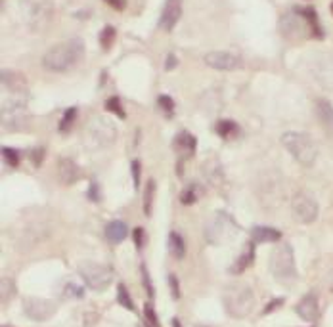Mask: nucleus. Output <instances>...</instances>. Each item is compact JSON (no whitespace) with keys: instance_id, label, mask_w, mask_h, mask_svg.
Listing matches in <instances>:
<instances>
[{"instance_id":"16","label":"nucleus","mask_w":333,"mask_h":327,"mask_svg":"<svg viewBox=\"0 0 333 327\" xmlns=\"http://www.w3.org/2000/svg\"><path fill=\"white\" fill-rule=\"evenodd\" d=\"M2 88L4 92H12V94H23L27 90V79L23 77L17 71L4 69L2 71Z\"/></svg>"},{"instance_id":"31","label":"nucleus","mask_w":333,"mask_h":327,"mask_svg":"<svg viewBox=\"0 0 333 327\" xmlns=\"http://www.w3.org/2000/svg\"><path fill=\"white\" fill-rule=\"evenodd\" d=\"M15 295V285L12 279L8 278H2V287H0V299H2V302L6 304L8 300L12 299Z\"/></svg>"},{"instance_id":"47","label":"nucleus","mask_w":333,"mask_h":327,"mask_svg":"<svg viewBox=\"0 0 333 327\" xmlns=\"http://www.w3.org/2000/svg\"><path fill=\"white\" fill-rule=\"evenodd\" d=\"M4 327H6V325H4Z\"/></svg>"},{"instance_id":"17","label":"nucleus","mask_w":333,"mask_h":327,"mask_svg":"<svg viewBox=\"0 0 333 327\" xmlns=\"http://www.w3.org/2000/svg\"><path fill=\"white\" fill-rule=\"evenodd\" d=\"M316 115H318L324 130L333 136V105L327 100H324V98L316 100Z\"/></svg>"},{"instance_id":"24","label":"nucleus","mask_w":333,"mask_h":327,"mask_svg":"<svg viewBox=\"0 0 333 327\" xmlns=\"http://www.w3.org/2000/svg\"><path fill=\"white\" fill-rule=\"evenodd\" d=\"M299 14H301V17H303V20L306 21V23H308V27L312 29V33L316 36H322L324 35V33H322V29H320V23H318V15H316V10H314V8H303V10H301V12H299Z\"/></svg>"},{"instance_id":"4","label":"nucleus","mask_w":333,"mask_h":327,"mask_svg":"<svg viewBox=\"0 0 333 327\" xmlns=\"http://www.w3.org/2000/svg\"><path fill=\"white\" fill-rule=\"evenodd\" d=\"M282 144L303 167H312L318 157V147L306 132H285L282 136Z\"/></svg>"},{"instance_id":"14","label":"nucleus","mask_w":333,"mask_h":327,"mask_svg":"<svg viewBox=\"0 0 333 327\" xmlns=\"http://www.w3.org/2000/svg\"><path fill=\"white\" fill-rule=\"evenodd\" d=\"M174 146V151L178 153V157L184 163V159H190L192 155L195 153V147H197V140L194 138V134H190L188 130H180V132L176 134V138L173 142Z\"/></svg>"},{"instance_id":"41","label":"nucleus","mask_w":333,"mask_h":327,"mask_svg":"<svg viewBox=\"0 0 333 327\" xmlns=\"http://www.w3.org/2000/svg\"><path fill=\"white\" fill-rule=\"evenodd\" d=\"M44 155H46L44 147H35V149L31 151V159H33V163H35V167H39V165H41L42 159H44Z\"/></svg>"},{"instance_id":"10","label":"nucleus","mask_w":333,"mask_h":327,"mask_svg":"<svg viewBox=\"0 0 333 327\" xmlns=\"http://www.w3.org/2000/svg\"><path fill=\"white\" fill-rule=\"evenodd\" d=\"M86 136L92 140L94 146L105 147V146H111V144L115 142L117 132H115V126L111 125V123H107L104 119H96V121H92L90 125H88V128H86Z\"/></svg>"},{"instance_id":"1","label":"nucleus","mask_w":333,"mask_h":327,"mask_svg":"<svg viewBox=\"0 0 333 327\" xmlns=\"http://www.w3.org/2000/svg\"><path fill=\"white\" fill-rule=\"evenodd\" d=\"M84 56V44L81 39H71L55 44L42 56V67L52 73H65L73 69Z\"/></svg>"},{"instance_id":"8","label":"nucleus","mask_w":333,"mask_h":327,"mask_svg":"<svg viewBox=\"0 0 333 327\" xmlns=\"http://www.w3.org/2000/svg\"><path fill=\"white\" fill-rule=\"evenodd\" d=\"M318 203L310 194L299 191L295 194L291 201V213L295 216V220L301 224H312L318 218Z\"/></svg>"},{"instance_id":"45","label":"nucleus","mask_w":333,"mask_h":327,"mask_svg":"<svg viewBox=\"0 0 333 327\" xmlns=\"http://www.w3.org/2000/svg\"><path fill=\"white\" fill-rule=\"evenodd\" d=\"M173 327H182L180 321H178V318H173Z\"/></svg>"},{"instance_id":"32","label":"nucleus","mask_w":333,"mask_h":327,"mask_svg":"<svg viewBox=\"0 0 333 327\" xmlns=\"http://www.w3.org/2000/svg\"><path fill=\"white\" fill-rule=\"evenodd\" d=\"M157 104H159V107L163 109V113H165L166 119H173L174 115V102L171 96H166V94H161L159 98H157Z\"/></svg>"},{"instance_id":"13","label":"nucleus","mask_w":333,"mask_h":327,"mask_svg":"<svg viewBox=\"0 0 333 327\" xmlns=\"http://www.w3.org/2000/svg\"><path fill=\"white\" fill-rule=\"evenodd\" d=\"M180 15H182V0H166L159 20V27L163 31H173L174 25L180 20Z\"/></svg>"},{"instance_id":"9","label":"nucleus","mask_w":333,"mask_h":327,"mask_svg":"<svg viewBox=\"0 0 333 327\" xmlns=\"http://www.w3.org/2000/svg\"><path fill=\"white\" fill-rule=\"evenodd\" d=\"M23 312L33 321H46L58 312V304L54 300L39 299V297H27L23 300Z\"/></svg>"},{"instance_id":"2","label":"nucleus","mask_w":333,"mask_h":327,"mask_svg":"<svg viewBox=\"0 0 333 327\" xmlns=\"http://www.w3.org/2000/svg\"><path fill=\"white\" fill-rule=\"evenodd\" d=\"M270 274L274 276L278 283L282 285H291L297 279V266H295V255H293L291 243H280L272 251L270 260H268Z\"/></svg>"},{"instance_id":"33","label":"nucleus","mask_w":333,"mask_h":327,"mask_svg":"<svg viewBox=\"0 0 333 327\" xmlns=\"http://www.w3.org/2000/svg\"><path fill=\"white\" fill-rule=\"evenodd\" d=\"M75 117H77V107H69V109H65L62 123H60V130H62V132H67V130L71 128V125L75 123Z\"/></svg>"},{"instance_id":"25","label":"nucleus","mask_w":333,"mask_h":327,"mask_svg":"<svg viewBox=\"0 0 333 327\" xmlns=\"http://www.w3.org/2000/svg\"><path fill=\"white\" fill-rule=\"evenodd\" d=\"M84 287L75 283L73 279H65V283L62 287V299H83Z\"/></svg>"},{"instance_id":"39","label":"nucleus","mask_w":333,"mask_h":327,"mask_svg":"<svg viewBox=\"0 0 333 327\" xmlns=\"http://www.w3.org/2000/svg\"><path fill=\"white\" fill-rule=\"evenodd\" d=\"M169 285H171V295H173V299L174 300L180 299V287H178V279H176L174 274L169 276Z\"/></svg>"},{"instance_id":"11","label":"nucleus","mask_w":333,"mask_h":327,"mask_svg":"<svg viewBox=\"0 0 333 327\" xmlns=\"http://www.w3.org/2000/svg\"><path fill=\"white\" fill-rule=\"evenodd\" d=\"M205 63L218 71H236L243 65L242 57L232 52H209L205 56Z\"/></svg>"},{"instance_id":"3","label":"nucleus","mask_w":333,"mask_h":327,"mask_svg":"<svg viewBox=\"0 0 333 327\" xmlns=\"http://www.w3.org/2000/svg\"><path fill=\"white\" fill-rule=\"evenodd\" d=\"M222 302H224L226 312L232 318L242 320V318H247L253 312V308H255V295H253L249 285L230 283V285H226L224 293H222Z\"/></svg>"},{"instance_id":"35","label":"nucleus","mask_w":333,"mask_h":327,"mask_svg":"<svg viewBox=\"0 0 333 327\" xmlns=\"http://www.w3.org/2000/svg\"><path fill=\"white\" fill-rule=\"evenodd\" d=\"M140 272H142V283H144V289H146V293L150 295V299H153V297H155V289H153V283H152V279H150V274H147L146 264H140Z\"/></svg>"},{"instance_id":"28","label":"nucleus","mask_w":333,"mask_h":327,"mask_svg":"<svg viewBox=\"0 0 333 327\" xmlns=\"http://www.w3.org/2000/svg\"><path fill=\"white\" fill-rule=\"evenodd\" d=\"M155 180L150 178L147 180V186H146V191H144V215L150 216L152 215V203H153V197H155Z\"/></svg>"},{"instance_id":"18","label":"nucleus","mask_w":333,"mask_h":327,"mask_svg":"<svg viewBox=\"0 0 333 327\" xmlns=\"http://www.w3.org/2000/svg\"><path fill=\"white\" fill-rule=\"evenodd\" d=\"M280 239H282V232L268 228V226H255L251 230L253 243H272V241H280Z\"/></svg>"},{"instance_id":"37","label":"nucleus","mask_w":333,"mask_h":327,"mask_svg":"<svg viewBox=\"0 0 333 327\" xmlns=\"http://www.w3.org/2000/svg\"><path fill=\"white\" fill-rule=\"evenodd\" d=\"M131 172H132V182H134V188H140V176H142V165L138 159H134L131 163Z\"/></svg>"},{"instance_id":"36","label":"nucleus","mask_w":333,"mask_h":327,"mask_svg":"<svg viewBox=\"0 0 333 327\" xmlns=\"http://www.w3.org/2000/svg\"><path fill=\"white\" fill-rule=\"evenodd\" d=\"M144 318H146V321L152 327H159V320H157V316H155V310H153L152 302H146V304H144Z\"/></svg>"},{"instance_id":"5","label":"nucleus","mask_w":333,"mask_h":327,"mask_svg":"<svg viewBox=\"0 0 333 327\" xmlns=\"http://www.w3.org/2000/svg\"><path fill=\"white\" fill-rule=\"evenodd\" d=\"M79 276L92 291H105L113 281V270L105 264H98L92 260H84L79 264Z\"/></svg>"},{"instance_id":"23","label":"nucleus","mask_w":333,"mask_h":327,"mask_svg":"<svg viewBox=\"0 0 333 327\" xmlns=\"http://www.w3.org/2000/svg\"><path fill=\"white\" fill-rule=\"evenodd\" d=\"M169 253H171L174 258L186 257V243H184V239H182L180 234H176V232H171V234H169Z\"/></svg>"},{"instance_id":"21","label":"nucleus","mask_w":333,"mask_h":327,"mask_svg":"<svg viewBox=\"0 0 333 327\" xmlns=\"http://www.w3.org/2000/svg\"><path fill=\"white\" fill-rule=\"evenodd\" d=\"M203 174H205V178L207 182H211L213 186H220L222 180H224V172H222V167L218 161H207L205 163V167H203Z\"/></svg>"},{"instance_id":"6","label":"nucleus","mask_w":333,"mask_h":327,"mask_svg":"<svg viewBox=\"0 0 333 327\" xmlns=\"http://www.w3.org/2000/svg\"><path fill=\"white\" fill-rule=\"evenodd\" d=\"M29 126V115L25 111V98L4 100L2 102V128L4 130H25Z\"/></svg>"},{"instance_id":"29","label":"nucleus","mask_w":333,"mask_h":327,"mask_svg":"<svg viewBox=\"0 0 333 327\" xmlns=\"http://www.w3.org/2000/svg\"><path fill=\"white\" fill-rule=\"evenodd\" d=\"M117 302L123 308L131 310V312L136 310V308H134V302H132V299H131V295H128V291H126V287L123 285V283H119L117 285Z\"/></svg>"},{"instance_id":"7","label":"nucleus","mask_w":333,"mask_h":327,"mask_svg":"<svg viewBox=\"0 0 333 327\" xmlns=\"http://www.w3.org/2000/svg\"><path fill=\"white\" fill-rule=\"evenodd\" d=\"M237 230L236 222L232 220V216L226 213H216L213 220H209L207 228H205V236H207L209 243H222L224 239H228L234 232Z\"/></svg>"},{"instance_id":"30","label":"nucleus","mask_w":333,"mask_h":327,"mask_svg":"<svg viewBox=\"0 0 333 327\" xmlns=\"http://www.w3.org/2000/svg\"><path fill=\"white\" fill-rule=\"evenodd\" d=\"M105 109L111 113H115L121 121H125L126 119V113L125 109H123V105H121V100H119V96H111L107 98V102H105Z\"/></svg>"},{"instance_id":"43","label":"nucleus","mask_w":333,"mask_h":327,"mask_svg":"<svg viewBox=\"0 0 333 327\" xmlns=\"http://www.w3.org/2000/svg\"><path fill=\"white\" fill-rule=\"evenodd\" d=\"M104 2H107L113 10H119V12H123L126 8V0H104Z\"/></svg>"},{"instance_id":"40","label":"nucleus","mask_w":333,"mask_h":327,"mask_svg":"<svg viewBox=\"0 0 333 327\" xmlns=\"http://www.w3.org/2000/svg\"><path fill=\"white\" fill-rule=\"evenodd\" d=\"M132 239H134V245H136V249H142L144 247V241H146V234L142 228H136V230L132 232Z\"/></svg>"},{"instance_id":"42","label":"nucleus","mask_w":333,"mask_h":327,"mask_svg":"<svg viewBox=\"0 0 333 327\" xmlns=\"http://www.w3.org/2000/svg\"><path fill=\"white\" fill-rule=\"evenodd\" d=\"M284 304V299H274V300H270L266 306H264V310H263V314H270V312H274L276 308H280Z\"/></svg>"},{"instance_id":"20","label":"nucleus","mask_w":333,"mask_h":327,"mask_svg":"<svg viewBox=\"0 0 333 327\" xmlns=\"http://www.w3.org/2000/svg\"><path fill=\"white\" fill-rule=\"evenodd\" d=\"M253 257H255V243H253V241H249V245H247L245 253H242V255L237 257V260L232 264L230 272H232L234 276H237V274H243V272H245V268L253 262Z\"/></svg>"},{"instance_id":"22","label":"nucleus","mask_w":333,"mask_h":327,"mask_svg":"<svg viewBox=\"0 0 333 327\" xmlns=\"http://www.w3.org/2000/svg\"><path fill=\"white\" fill-rule=\"evenodd\" d=\"M215 130L220 138H234V136L239 134V126L232 119H220L215 125Z\"/></svg>"},{"instance_id":"27","label":"nucleus","mask_w":333,"mask_h":327,"mask_svg":"<svg viewBox=\"0 0 333 327\" xmlns=\"http://www.w3.org/2000/svg\"><path fill=\"white\" fill-rule=\"evenodd\" d=\"M199 194H201L199 186H195V184H190V186H186V188L182 189L180 203H182V205H194V203L199 199Z\"/></svg>"},{"instance_id":"19","label":"nucleus","mask_w":333,"mask_h":327,"mask_svg":"<svg viewBox=\"0 0 333 327\" xmlns=\"http://www.w3.org/2000/svg\"><path fill=\"white\" fill-rule=\"evenodd\" d=\"M126 236H128V228L123 220H113L105 226V237H107L109 243H121Z\"/></svg>"},{"instance_id":"34","label":"nucleus","mask_w":333,"mask_h":327,"mask_svg":"<svg viewBox=\"0 0 333 327\" xmlns=\"http://www.w3.org/2000/svg\"><path fill=\"white\" fill-rule=\"evenodd\" d=\"M2 155H4V161H6L10 167H17L20 165V155H17V151H15L14 147L4 146L2 147Z\"/></svg>"},{"instance_id":"26","label":"nucleus","mask_w":333,"mask_h":327,"mask_svg":"<svg viewBox=\"0 0 333 327\" xmlns=\"http://www.w3.org/2000/svg\"><path fill=\"white\" fill-rule=\"evenodd\" d=\"M115 36H117V31H115L113 25H105V27L102 29V33H100V46H102L104 52H107V50L113 46Z\"/></svg>"},{"instance_id":"15","label":"nucleus","mask_w":333,"mask_h":327,"mask_svg":"<svg viewBox=\"0 0 333 327\" xmlns=\"http://www.w3.org/2000/svg\"><path fill=\"white\" fill-rule=\"evenodd\" d=\"M58 176H60L62 184L71 186V184L79 182V178H81V167L73 159H69V157H62V159L58 161Z\"/></svg>"},{"instance_id":"46","label":"nucleus","mask_w":333,"mask_h":327,"mask_svg":"<svg viewBox=\"0 0 333 327\" xmlns=\"http://www.w3.org/2000/svg\"><path fill=\"white\" fill-rule=\"evenodd\" d=\"M331 14H333V2H331Z\"/></svg>"},{"instance_id":"44","label":"nucleus","mask_w":333,"mask_h":327,"mask_svg":"<svg viewBox=\"0 0 333 327\" xmlns=\"http://www.w3.org/2000/svg\"><path fill=\"white\" fill-rule=\"evenodd\" d=\"M176 63H178L176 56H174V54H169V56H166V63H165V71H173L174 67H176Z\"/></svg>"},{"instance_id":"12","label":"nucleus","mask_w":333,"mask_h":327,"mask_svg":"<svg viewBox=\"0 0 333 327\" xmlns=\"http://www.w3.org/2000/svg\"><path fill=\"white\" fill-rule=\"evenodd\" d=\"M295 312L299 314V318H303L305 321H316L320 318V304H318V297L314 293H308L303 299L297 302L295 306Z\"/></svg>"},{"instance_id":"38","label":"nucleus","mask_w":333,"mask_h":327,"mask_svg":"<svg viewBox=\"0 0 333 327\" xmlns=\"http://www.w3.org/2000/svg\"><path fill=\"white\" fill-rule=\"evenodd\" d=\"M86 197L90 199V201H100V186H98L96 180L90 182V186H88V189H86Z\"/></svg>"}]
</instances>
